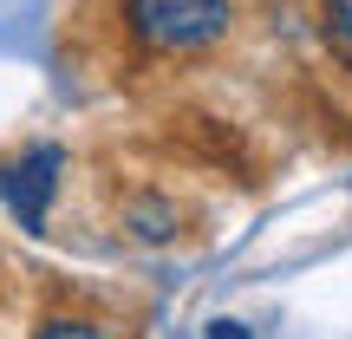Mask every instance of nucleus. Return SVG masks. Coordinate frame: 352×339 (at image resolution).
I'll return each instance as SVG.
<instances>
[{
	"label": "nucleus",
	"instance_id": "obj_1",
	"mask_svg": "<svg viewBox=\"0 0 352 339\" xmlns=\"http://www.w3.org/2000/svg\"><path fill=\"white\" fill-rule=\"evenodd\" d=\"M118 20L157 59H189V52H209L228 39L235 7L228 0H118Z\"/></svg>",
	"mask_w": 352,
	"mask_h": 339
},
{
	"label": "nucleus",
	"instance_id": "obj_2",
	"mask_svg": "<svg viewBox=\"0 0 352 339\" xmlns=\"http://www.w3.org/2000/svg\"><path fill=\"white\" fill-rule=\"evenodd\" d=\"M59 183H65V151L59 144H26L20 157L0 164V202L13 209V222H20L26 235L46 228V209H52V196H59Z\"/></svg>",
	"mask_w": 352,
	"mask_h": 339
},
{
	"label": "nucleus",
	"instance_id": "obj_3",
	"mask_svg": "<svg viewBox=\"0 0 352 339\" xmlns=\"http://www.w3.org/2000/svg\"><path fill=\"white\" fill-rule=\"evenodd\" d=\"M118 222H124V235L131 241H176V228H183V215H176V202L170 196H151V189H144V196H131L124 209H118Z\"/></svg>",
	"mask_w": 352,
	"mask_h": 339
},
{
	"label": "nucleus",
	"instance_id": "obj_4",
	"mask_svg": "<svg viewBox=\"0 0 352 339\" xmlns=\"http://www.w3.org/2000/svg\"><path fill=\"white\" fill-rule=\"evenodd\" d=\"M320 26H327V46L333 59L352 72V0H320Z\"/></svg>",
	"mask_w": 352,
	"mask_h": 339
},
{
	"label": "nucleus",
	"instance_id": "obj_5",
	"mask_svg": "<svg viewBox=\"0 0 352 339\" xmlns=\"http://www.w3.org/2000/svg\"><path fill=\"white\" fill-rule=\"evenodd\" d=\"M33 339H118V333L104 320H85V314H52V320H39Z\"/></svg>",
	"mask_w": 352,
	"mask_h": 339
},
{
	"label": "nucleus",
	"instance_id": "obj_6",
	"mask_svg": "<svg viewBox=\"0 0 352 339\" xmlns=\"http://www.w3.org/2000/svg\"><path fill=\"white\" fill-rule=\"evenodd\" d=\"M209 339H248V327H235V320H215Z\"/></svg>",
	"mask_w": 352,
	"mask_h": 339
}]
</instances>
